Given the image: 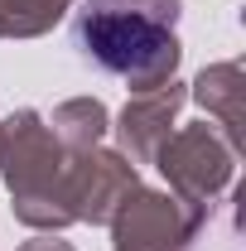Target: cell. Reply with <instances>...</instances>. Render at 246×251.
<instances>
[{"label":"cell","mask_w":246,"mask_h":251,"mask_svg":"<svg viewBox=\"0 0 246 251\" xmlns=\"http://www.w3.org/2000/svg\"><path fill=\"white\" fill-rule=\"evenodd\" d=\"M77 44L87 58L121 77H150L174 63V34L159 20H150L145 10H111L106 0L77 15Z\"/></svg>","instance_id":"obj_1"}]
</instances>
